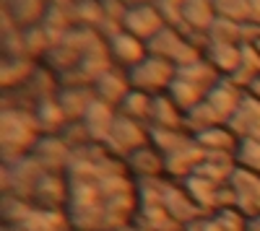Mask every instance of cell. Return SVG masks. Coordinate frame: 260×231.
I'll return each instance as SVG.
<instances>
[]
</instances>
